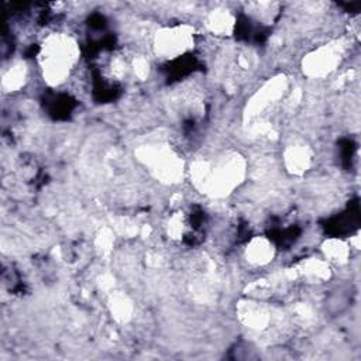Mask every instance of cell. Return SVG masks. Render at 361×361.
Masks as SVG:
<instances>
[{
  "label": "cell",
  "mask_w": 361,
  "mask_h": 361,
  "mask_svg": "<svg viewBox=\"0 0 361 361\" xmlns=\"http://www.w3.org/2000/svg\"><path fill=\"white\" fill-rule=\"evenodd\" d=\"M206 25L213 34L227 35L234 31L235 20L230 11L219 8V10H213L209 13V16L206 18Z\"/></svg>",
  "instance_id": "obj_9"
},
{
  "label": "cell",
  "mask_w": 361,
  "mask_h": 361,
  "mask_svg": "<svg viewBox=\"0 0 361 361\" xmlns=\"http://www.w3.org/2000/svg\"><path fill=\"white\" fill-rule=\"evenodd\" d=\"M340 56L341 47L337 42L322 45L306 55L303 59V71L310 78H322L336 69Z\"/></svg>",
  "instance_id": "obj_4"
},
{
  "label": "cell",
  "mask_w": 361,
  "mask_h": 361,
  "mask_svg": "<svg viewBox=\"0 0 361 361\" xmlns=\"http://www.w3.org/2000/svg\"><path fill=\"white\" fill-rule=\"evenodd\" d=\"M79 45L69 34L51 32L47 35L38 51L44 80L49 86L65 83L79 61Z\"/></svg>",
  "instance_id": "obj_1"
},
{
  "label": "cell",
  "mask_w": 361,
  "mask_h": 361,
  "mask_svg": "<svg viewBox=\"0 0 361 361\" xmlns=\"http://www.w3.org/2000/svg\"><path fill=\"white\" fill-rule=\"evenodd\" d=\"M348 302H351V293L348 295V290L338 289L329 298V310L331 313H340L348 306Z\"/></svg>",
  "instance_id": "obj_13"
},
{
  "label": "cell",
  "mask_w": 361,
  "mask_h": 361,
  "mask_svg": "<svg viewBox=\"0 0 361 361\" xmlns=\"http://www.w3.org/2000/svg\"><path fill=\"white\" fill-rule=\"evenodd\" d=\"M283 162L286 169L290 173L302 175L305 173L312 164V152L303 144H293L285 149Z\"/></svg>",
  "instance_id": "obj_8"
},
{
  "label": "cell",
  "mask_w": 361,
  "mask_h": 361,
  "mask_svg": "<svg viewBox=\"0 0 361 361\" xmlns=\"http://www.w3.org/2000/svg\"><path fill=\"white\" fill-rule=\"evenodd\" d=\"M237 316L240 322L252 330H264L271 322L269 309L261 302V299H245L237 306Z\"/></svg>",
  "instance_id": "obj_5"
},
{
  "label": "cell",
  "mask_w": 361,
  "mask_h": 361,
  "mask_svg": "<svg viewBox=\"0 0 361 361\" xmlns=\"http://www.w3.org/2000/svg\"><path fill=\"white\" fill-rule=\"evenodd\" d=\"M140 159L149 168L154 176L164 182H176L182 176L179 158L166 147L149 145L140 149Z\"/></svg>",
  "instance_id": "obj_3"
},
{
  "label": "cell",
  "mask_w": 361,
  "mask_h": 361,
  "mask_svg": "<svg viewBox=\"0 0 361 361\" xmlns=\"http://www.w3.org/2000/svg\"><path fill=\"white\" fill-rule=\"evenodd\" d=\"M296 276L309 283H322L330 279V264L320 258H306L296 267Z\"/></svg>",
  "instance_id": "obj_7"
},
{
  "label": "cell",
  "mask_w": 361,
  "mask_h": 361,
  "mask_svg": "<svg viewBox=\"0 0 361 361\" xmlns=\"http://www.w3.org/2000/svg\"><path fill=\"white\" fill-rule=\"evenodd\" d=\"M110 309H111V314L118 322H126L131 317L133 303L127 296H124L121 293H116L110 299Z\"/></svg>",
  "instance_id": "obj_12"
},
{
  "label": "cell",
  "mask_w": 361,
  "mask_h": 361,
  "mask_svg": "<svg viewBox=\"0 0 361 361\" xmlns=\"http://www.w3.org/2000/svg\"><path fill=\"white\" fill-rule=\"evenodd\" d=\"M275 251L276 248L271 238L265 235H255L248 240L244 250V257L252 267H265L274 259Z\"/></svg>",
  "instance_id": "obj_6"
},
{
  "label": "cell",
  "mask_w": 361,
  "mask_h": 361,
  "mask_svg": "<svg viewBox=\"0 0 361 361\" xmlns=\"http://www.w3.org/2000/svg\"><path fill=\"white\" fill-rule=\"evenodd\" d=\"M324 259L330 264L344 265L350 258V245L340 238H329L322 245Z\"/></svg>",
  "instance_id": "obj_10"
},
{
  "label": "cell",
  "mask_w": 361,
  "mask_h": 361,
  "mask_svg": "<svg viewBox=\"0 0 361 361\" xmlns=\"http://www.w3.org/2000/svg\"><path fill=\"white\" fill-rule=\"evenodd\" d=\"M195 44L193 28L188 24H176L158 30L154 35L155 54L166 61L185 56Z\"/></svg>",
  "instance_id": "obj_2"
},
{
  "label": "cell",
  "mask_w": 361,
  "mask_h": 361,
  "mask_svg": "<svg viewBox=\"0 0 361 361\" xmlns=\"http://www.w3.org/2000/svg\"><path fill=\"white\" fill-rule=\"evenodd\" d=\"M25 80H27L25 65L23 62H16L3 72L1 86L6 92H17L24 86Z\"/></svg>",
  "instance_id": "obj_11"
}]
</instances>
